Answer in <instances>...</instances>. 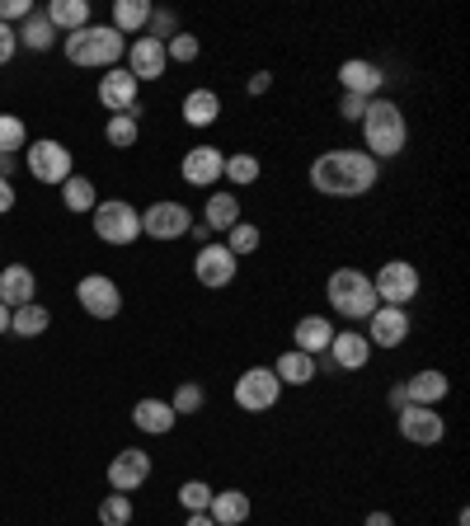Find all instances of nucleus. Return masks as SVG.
Listing matches in <instances>:
<instances>
[{"label":"nucleus","instance_id":"nucleus-23","mask_svg":"<svg viewBox=\"0 0 470 526\" xmlns=\"http://www.w3.org/2000/svg\"><path fill=\"white\" fill-rule=\"evenodd\" d=\"M132 423H137L146 437H165V433H174L179 414L170 409V400H156V395H146V400H137V409H132Z\"/></svg>","mask_w":470,"mask_h":526},{"label":"nucleus","instance_id":"nucleus-44","mask_svg":"<svg viewBox=\"0 0 470 526\" xmlns=\"http://www.w3.org/2000/svg\"><path fill=\"white\" fill-rule=\"evenodd\" d=\"M15 52H19V38H15V29H10V24H0V66L10 62Z\"/></svg>","mask_w":470,"mask_h":526},{"label":"nucleus","instance_id":"nucleus-8","mask_svg":"<svg viewBox=\"0 0 470 526\" xmlns=\"http://www.w3.org/2000/svg\"><path fill=\"white\" fill-rule=\"evenodd\" d=\"M235 273H240V259H235V254L221 245V240H207V245L193 254V278L203 282V287H212V292L231 287Z\"/></svg>","mask_w":470,"mask_h":526},{"label":"nucleus","instance_id":"nucleus-9","mask_svg":"<svg viewBox=\"0 0 470 526\" xmlns=\"http://www.w3.org/2000/svg\"><path fill=\"white\" fill-rule=\"evenodd\" d=\"M395 428H400V437H405V442H414V447H438L442 437H447V418H442L438 409L405 404V409L395 414Z\"/></svg>","mask_w":470,"mask_h":526},{"label":"nucleus","instance_id":"nucleus-32","mask_svg":"<svg viewBox=\"0 0 470 526\" xmlns=\"http://www.w3.org/2000/svg\"><path fill=\"white\" fill-rule=\"evenodd\" d=\"M259 174H264L259 155H254V151H235V155H226V170H221V179H231L235 188H250V184H259Z\"/></svg>","mask_w":470,"mask_h":526},{"label":"nucleus","instance_id":"nucleus-26","mask_svg":"<svg viewBox=\"0 0 470 526\" xmlns=\"http://www.w3.org/2000/svg\"><path fill=\"white\" fill-rule=\"evenodd\" d=\"M273 376H278L282 386H311V381H315V357L287 348V353L273 362Z\"/></svg>","mask_w":470,"mask_h":526},{"label":"nucleus","instance_id":"nucleus-38","mask_svg":"<svg viewBox=\"0 0 470 526\" xmlns=\"http://www.w3.org/2000/svg\"><path fill=\"white\" fill-rule=\"evenodd\" d=\"M212 484L207 480H188V484H179V508L184 512H207V503H212Z\"/></svg>","mask_w":470,"mask_h":526},{"label":"nucleus","instance_id":"nucleus-40","mask_svg":"<svg viewBox=\"0 0 470 526\" xmlns=\"http://www.w3.org/2000/svg\"><path fill=\"white\" fill-rule=\"evenodd\" d=\"M24 141H29L24 123H19L15 113H0V151H5V155H15V151H24Z\"/></svg>","mask_w":470,"mask_h":526},{"label":"nucleus","instance_id":"nucleus-14","mask_svg":"<svg viewBox=\"0 0 470 526\" xmlns=\"http://www.w3.org/2000/svg\"><path fill=\"white\" fill-rule=\"evenodd\" d=\"M76 301L85 306V315H94V320H113V315L123 310V292H118V282L104 278V273H90V278H80Z\"/></svg>","mask_w":470,"mask_h":526},{"label":"nucleus","instance_id":"nucleus-29","mask_svg":"<svg viewBox=\"0 0 470 526\" xmlns=\"http://www.w3.org/2000/svg\"><path fill=\"white\" fill-rule=\"evenodd\" d=\"M146 24H151V0H113V29L123 33H146Z\"/></svg>","mask_w":470,"mask_h":526},{"label":"nucleus","instance_id":"nucleus-35","mask_svg":"<svg viewBox=\"0 0 470 526\" xmlns=\"http://www.w3.org/2000/svg\"><path fill=\"white\" fill-rule=\"evenodd\" d=\"M221 245L231 249L235 259H245V254H254V249L264 245V231H259L254 221H235L231 231H226V240H221Z\"/></svg>","mask_w":470,"mask_h":526},{"label":"nucleus","instance_id":"nucleus-28","mask_svg":"<svg viewBox=\"0 0 470 526\" xmlns=\"http://www.w3.org/2000/svg\"><path fill=\"white\" fill-rule=\"evenodd\" d=\"M43 15H47V24H52L57 33H76V29L90 24V5H85V0H52Z\"/></svg>","mask_w":470,"mask_h":526},{"label":"nucleus","instance_id":"nucleus-15","mask_svg":"<svg viewBox=\"0 0 470 526\" xmlns=\"http://www.w3.org/2000/svg\"><path fill=\"white\" fill-rule=\"evenodd\" d=\"M372 343H367V334H358V329H334V339H329V362H334V372H362L367 362H372Z\"/></svg>","mask_w":470,"mask_h":526},{"label":"nucleus","instance_id":"nucleus-50","mask_svg":"<svg viewBox=\"0 0 470 526\" xmlns=\"http://www.w3.org/2000/svg\"><path fill=\"white\" fill-rule=\"evenodd\" d=\"M10 170H15V155L0 151V179H10Z\"/></svg>","mask_w":470,"mask_h":526},{"label":"nucleus","instance_id":"nucleus-6","mask_svg":"<svg viewBox=\"0 0 470 526\" xmlns=\"http://www.w3.org/2000/svg\"><path fill=\"white\" fill-rule=\"evenodd\" d=\"M94 235H99L104 245H118V249L132 245V240L141 235V212L123 198L99 202V207H94Z\"/></svg>","mask_w":470,"mask_h":526},{"label":"nucleus","instance_id":"nucleus-42","mask_svg":"<svg viewBox=\"0 0 470 526\" xmlns=\"http://www.w3.org/2000/svg\"><path fill=\"white\" fill-rule=\"evenodd\" d=\"M339 113H344L348 123H362V113H367V99H362V94H344V99H339Z\"/></svg>","mask_w":470,"mask_h":526},{"label":"nucleus","instance_id":"nucleus-52","mask_svg":"<svg viewBox=\"0 0 470 526\" xmlns=\"http://www.w3.org/2000/svg\"><path fill=\"white\" fill-rule=\"evenodd\" d=\"M5 329H10V306L0 301V334H5Z\"/></svg>","mask_w":470,"mask_h":526},{"label":"nucleus","instance_id":"nucleus-39","mask_svg":"<svg viewBox=\"0 0 470 526\" xmlns=\"http://www.w3.org/2000/svg\"><path fill=\"white\" fill-rule=\"evenodd\" d=\"M203 400H207V390L198 386V381H184V386L174 390V400H170V409L179 418H188V414H198V409H203Z\"/></svg>","mask_w":470,"mask_h":526},{"label":"nucleus","instance_id":"nucleus-24","mask_svg":"<svg viewBox=\"0 0 470 526\" xmlns=\"http://www.w3.org/2000/svg\"><path fill=\"white\" fill-rule=\"evenodd\" d=\"M250 512H254V503H250V494H245V489H217V494H212V503H207V517H212L217 526L250 522Z\"/></svg>","mask_w":470,"mask_h":526},{"label":"nucleus","instance_id":"nucleus-47","mask_svg":"<svg viewBox=\"0 0 470 526\" xmlns=\"http://www.w3.org/2000/svg\"><path fill=\"white\" fill-rule=\"evenodd\" d=\"M362 526H395V517H391V512L376 508V512H367V522H362Z\"/></svg>","mask_w":470,"mask_h":526},{"label":"nucleus","instance_id":"nucleus-16","mask_svg":"<svg viewBox=\"0 0 470 526\" xmlns=\"http://www.w3.org/2000/svg\"><path fill=\"white\" fill-rule=\"evenodd\" d=\"M409 339V310L400 306H376L367 315V343L372 348H400Z\"/></svg>","mask_w":470,"mask_h":526},{"label":"nucleus","instance_id":"nucleus-34","mask_svg":"<svg viewBox=\"0 0 470 526\" xmlns=\"http://www.w3.org/2000/svg\"><path fill=\"white\" fill-rule=\"evenodd\" d=\"M104 137H109V146H118V151L137 146V137H141V118H137V113H113L109 123H104Z\"/></svg>","mask_w":470,"mask_h":526},{"label":"nucleus","instance_id":"nucleus-49","mask_svg":"<svg viewBox=\"0 0 470 526\" xmlns=\"http://www.w3.org/2000/svg\"><path fill=\"white\" fill-rule=\"evenodd\" d=\"M184 526H217V522H212L207 512H188V522H184Z\"/></svg>","mask_w":470,"mask_h":526},{"label":"nucleus","instance_id":"nucleus-18","mask_svg":"<svg viewBox=\"0 0 470 526\" xmlns=\"http://www.w3.org/2000/svg\"><path fill=\"white\" fill-rule=\"evenodd\" d=\"M165 66H170V57H165V43L146 38V33L127 43V71L137 76V85H141V80H160V76H165Z\"/></svg>","mask_w":470,"mask_h":526},{"label":"nucleus","instance_id":"nucleus-11","mask_svg":"<svg viewBox=\"0 0 470 526\" xmlns=\"http://www.w3.org/2000/svg\"><path fill=\"white\" fill-rule=\"evenodd\" d=\"M137 94H141V85H137V76L127 71V66H113V71H104V80H99V104H104V113H146L137 104Z\"/></svg>","mask_w":470,"mask_h":526},{"label":"nucleus","instance_id":"nucleus-45","mask_svg":"<svg viewBox=\"0 0 470 526\" xmlns=\"http://www.w3.org/2000/svg\"><path fill=\"white\" fill-rule=\"evenodd\" d=\"M245 90H250V94H268V90H273V71H254V76L245 80Z\"/></svg>","mask_w":470,"mask_h":526},{"label":"nucleus","instance_id":"nucleus-1","mask_svg":"<svg viewBox=\"0 0 470 526\" xmlns=\"http://www.w3.org/2000/svg\"><path fill=\"white\" fill-rule=\"evenodd\" d=\"M376 179H381V165L367 151L334 146V151H320L311 160V188L325 198H362L376 188Z\"/></svg>","mask_w":470,"mask_h":526},{"label":"nucleus","instance_id":"nucleus-36","mask_svg":"<svg viewBox=\"0 0 470 526\" xmlns=\"http://www.w3.org/2000/svg\"><path fill=\"white\" fill-rule=\"evenodd\" d=\"M99 526H132V494H109L99 503Z\"/></svg>","mask_w":470,"mask_h":526},{"label":"nucleus","instance_id":"nucleus-10","mask_svg":"<svg viewBox=\"0 0 470 526\" xmlns=\"http://www.w3.org/2000/svg\"><path fill=\"white\" fill-rule=\"evenodd\" d=\"M188 226H193V212L184 202H151L141 212V235H151V240H184Z\"/></svg>","mask_w":470,"mask_h":526},{"label":"nucleus","instance_id":"nucleus-31","mask_svg":"<svg viewBox=\"0 0 470 526\" xmlns=\"http://www.w3.org/2000/svg\"><path fill=\"white\" fill-rule=\"evenodd\" d=\"M47 325H52V310L38 301L10 310V334H19V339H38V334H47Z\"/></svg>","mask_w":470,"mask_h":526},{"label":"nucleus","instance_id":"nucleus-12","mask_svg":"<svg viewBox=\"0 0 470 526\" xmlns=\"http://www.w3.org/2000/svg\"><path fill=\"white\" fill-rule=\"evenodd\" d=\"M29 174L38 179V184H66L71 179V151H66L62 141H52V137H43V141H33L29 146Z\"/></svg>","mask_w":470,"mask_h":526},{"label":"nucleus","instance_id":"nucleus-7","mask_svg":"<svg viewBox=\"0 0 470 526\" xmlns=\"http://www.w3.org/2000/svg\"><path fill=\"white\" fill-rule=\"evenodd\" d=\"M235 404L245 409V414H268L282 395V381L273 376V367H250V372L235 376Z\"/></svg>","mask_w":470,"mask_h":526},{"label":"nucleus","instance_id":"nucleus-33","mask_svg":"<svg viewBox=\"0 0 470 526\" xmlns=\"http://www.w3.org/2000/svg\"><path fill=\"white\" fill-rule=\"evenodd\" d=\"M62 202H66V212H94V207H99V193H94V184L85 174H71L62 184Z\"/></svg>","mask_w":470,"mask_h":526},{"label":"nucleus","instance_id":"nucleus-48","mask_svg":"<svg viewBox=\"0 0 470 526\" xmlns=\"http://www.w3.org/2000/svg\"><path fill=\"white\" fill-rule=\"evenodd\" d=\"M188 235H193V240H198V249H203V245H207V240H217V235L207 231V226H188Z\"/></svg>","mask_w":470,"mask_h":526},{"label":"nucleus","instance_id":"nucleus-20","mask_svg":"<svg viewBox=\"0 0 470 526\" xmlns=\"http://www.w3.org/2000/svg\"><path fill=\"white\" fill-rule=\"evenodd\" d=\"M452 395V381L438 372V367H423L405 381V404H423V409H438L442 400Z\"/></svg>","mask_w":470,"mask_h":526},{"label":"nucleus","instance_id":"nucleus-46","mask_svg":"<svg viewBox=\"0 0 470 526\" xmlns=\"http://www.w3.org/2000/svg\"><path fill=\"white\" fill-rule=\"evenodd\" d=\"M5 212H15V188H10V179H0V217Z\"/></svg>","mask_w":470,"mask_h":526},{"label":"nucleus","instance_id":"nucleus-41","mask_svg":"<svg viewBox=\"0 0 470 526\" xmlns=\"http://www.w3.org/2000/svg\"><path fill=\"white\" fill-rule=\"evenodd\" d=\"M146 38H156V43H170L174 33H179V24H174V15L170 10H151V24H146Z\"/></svg>","mask_w":470,"mask_h":526},{"label":"nucleus","instance_id":"nucleus-37","mask_svg":"<svg viewBox=\"0 0 470 526\" xmlns=\"http://www.w3.org/2000/svg\"><path fill=\"white\" fill-rule=\"evenodd\" d=\"M165 57H170V62H179V66H188V62H198V57H203V43H198L193 33L179 29L170 43H165Z\"/></svg>","mask_w":470,"mask_h":526},{"label":"nucleus","instance_id":"nucleus-19","mask_svg":"<svg viewBox=\"0 0 470 526\" xmlns=\"http://www.w3.org/2000/svg\"><path fill=\"white\" fill-rule=\"evenodd\" d=\"M339 85L344 94H362V99H381V85H386V71L367 57H353V62L339 66Z\"/></svg>","mask_w":470,"mask_h":526},{"label":"nucleus","instance_id":"nucleus-51","mask_svg":"<svg viewBox=\"0 0 470 526\" xmlns=\"http://www.w3.org/2000/svg\"><path fill=\"white\" fill-rule=\"evenodd\" d=\"M391 409H395V414L405 409V386H395V390H391Z\"/></svg>","mask_w":470,"mask_h":526},{"label":"nucleus","instance_id":"nucleus-17","mask_svg":"<svg viewBox=\"0 0 470 526\" xmlns=\"http://www.w3.org/2000/svg\"><path fill=\"white\" fill-rule=\"evenodd\" d=\"M221 170H226V155H221L217 146H193V151H184V160H179V174H184V184H193V188H217Z\"/></svg>","mask_w":470,"mask_h":526},{"label":"nucleus","instance_id":"nucleus-22","mask_svg":"<svg viewBox=\"0 0 470 526\" xmlns=\"http://www.w3.org/2000/svg\"><path fill=\"white\" fill-rule=\"evenodd\" d=\"M33 296H38V278H33L24 263H5L0 268V301L10 310H19V306H29Z\"/></svg>","mask_w":470,"mask_h":526},{"label":"nucleus","instance_id":"nucleus-25","mask_svg":"<svg viewBox=\"0 0 470 526\" xmlns=\"http://www.w3.org/2000/svg\"><path fill=\"white\" fill-rule=\"evenodd\" d=\"M235 221H240V198H235V193H212L207 207H203V226H207V231L226 235Z\"/></svg>","mask_w":470,"mask_h":526},{"label":"nucleus","instance_id":"nucleus-30","mask_svg":"<svg viewBox=\"0 0 470 526\" xmlns=\"http://www.w3.org/2000/svg\"><path fill=\"white\" fill-rule=\"evenodd\" d=\"M15 38H19V47H29V52H52L62 33L52 29V24H47V15H43V10H33V15L24 19V29H19Z\"/></svg>","mask_w":470,"mask_h":526},{"label":"nucleus","instance_id":"nucleus-5","mask_svg":"<svg viewBox=\"0 0 470 526\" xmlns=\"http://www.w3.org/2000/svg\"><path fill=\"white\" fill-rule=\"evenodd\" d=\"M419 287H423V278H419V268H414L409 259H391V263H381V268L372 273V292H376L381 306L409 310V301L419 296Z\"/></svg>","mask_w":470,"mask_h":526},{"label":"nucleus","instance_id":"nucleus-27","mask_svg":"<svg viewBox=\"0 0 470 526\" xmlns=\"http://www.w3.org/2000/svg\"><path fill=\"white\" fill-rule=\"evenodd\" d=\"M217 118H221L217 90H188L184 94V123L188 127H212Z\"/></svg>","mask_w":470,"mask_h":526},{"label":"nucleus","instance_id":"nucleus-4","mask_svg":"<svg viewBox=\"0 0 470 526\" xmlns=\"http://www.w3.org/2000/svg\"><path fill=\"white\" fill-rule=\"evenodd\" d=\"M325 296H329V310L344 315V320H367L381 301L372 292V278L362 268H334L325 282Z\"/></svg>","mask_w":470,"mask_h":526},{"label":"nucleus","instance_id":"nucleus-2","mask_svg":"<svg viewBox=\"0 0 470 526\" xmlns=\"http://www.w3.org/2000/svg\"><path fill=\"white\" fill-rule=\"evenodd\" d=\"M358 127H362V141H367L362 151L372 155L376 165L409 146V123L400 113V104H391V99H367V113H362Z\"/></svg>","mask_w":470,"mask_h":526},{"label":"nucleus","instance_id":"nucleus-13","mask_svg":"<svg viewBox=\"0 0 470 526\" xmlns=\"http://www.w3.org/2000/svg\"><path fill=\"white\" fill-rule=\"evenodd\" d=\"M151 451H141V447H127V451H118L109 461V489L113 494H137L141 484L151 480Z\"/></svg>","mask_w":470,"mask_h":526},{"label":"nucleus","instance_id":"nucleus-3","mask_svg":"<svg viewBox=\"0 0 470 526\" xmlns=\"http://www.w3.org/2000/svg\"><path fill=\"white\" fill-rule=\"evenodd\" d=\"M62 47L71 66H99V71H113L127 57V38L113 24H85V29L66 33Z\"/></svg>","mask_w":470,"mask_h":526},{"label":"nucleus","instance_id":"nucleus-21","mask_svg":"<svg viewBox=\"0 0 470 526\" xmlns=\"http://www.w3.org/2000/svg\"><path fill=\"white\" fill-rule=\"evenodd\" d=\"M292 348L306 357H325L329 353V339H334V325H329V315H301L297 329H292Z\"/></svg>","mask_w":470,"mask_h":526},{"label":"nucleus","instance_id":"nucleus-43","mask_svg":"<svg viewBox=\"0 0 470 526\" xmlns=\"http://www.w3.org/2000/svg\"><path fill=\"white\" fill-rule=\"evenodd\" d=\"M33 5L29 0H0V24H10V19H29Z\"/></svg>","mask_w":470,"mask_h":526}]
</instances>
